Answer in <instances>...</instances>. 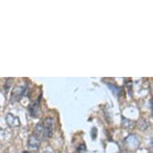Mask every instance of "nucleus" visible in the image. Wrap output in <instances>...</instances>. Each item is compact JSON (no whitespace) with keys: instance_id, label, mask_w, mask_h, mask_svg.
Here are the masks:
<instances>
[{"instance_id":"obj_12","label":"nucleus","mask_w":153,"mask_h":153,"mask_svg":"<svg viewBox=\"0 0 153 153\" xmlns=\"http://www.w3.org/2000/svg\"><path fill=\"white\" fill-rule=\"evenodd\" d=\"M151 109H152V116L153 117V100L151 101Z\"/></svg>"},{"instance_id":"obj_7","label":"nucleus","mask_w":153,"mask_h":153,"mask_svg":"<svg viewBox=\"0 0 153 153\" xmlns=\"http://www.w3.org/2000/svg\"><path fill=\"white\" fill-rule=\"evenodd\" d=\"M121 124H122V127L124 128H132L133 126H134V122L131 121V120H128V119H126L124 117L122 118V122H121Z\"/></svg>"},{"instance_id":"obj_11","label":"nucleus","mask_w":153,"mask_h":153,"mask_svg":"<svg viewBox=\"0 0 153 153\" xmlns=\"http://www.w3.org/2000/svg\"><path fill=\"white\" fill-rule=\"evenodd\" d=\"M150 150H151V152H152L153 153V138H152V140H151Z\"/></svg>"},{"instance_id":"obj_3","label":"nucleus","mask_w":153,"mask_h":153,"mask_svg":"<svg viewBox=\"0 0 153 153\" xmlns=\"http://www.w3.org/2000/svg\"><path fill=\"white\" fill-rule=\"evenodd\" d=\"M41 143V139L39 138L35 134H32L29 136L27 140V147L31 150H38L39 148Z\"/></svg>"},{"instance_id":"obj_10","label":"nucleus","mask_w":153,"mask_h":153,"mask_svg":"<svg viewBox=\"0 0 153 153\" xmlns=\"http://www.w3.org/2000/svg\"><path fill=\"white\" fill-rule=\"evenodd\" d=\"M86 151V146L84 143H82L79 146L78 148H77V152L79 153H83V152H85Z\"/></svg>"},{"instance_id":"obj_1","label":"nucleus","mask_w":153,"mask_h":153,"mask_svg":"<svg viewBox=\"0 0 153 153\" xmlns=\"http://www.w3.org/2000/svg\"><path fill=\"white\" fill-rule=\"evenodd\" d=\"M140 141L139 140L138 136L135 134H130L124 140V145L129 152L136 151L140 145Z\"/></svg>"},{"instance_id":"obj_9","label":"nucleus","mask_w":153,"mask_h":153,"mask_svg":"<svg viewBox=\"0 0 153 153\" xmlns=\"http://www.w3.org/2000/svg\"><path fill=\"white\" fill-rule=\"evenodd\" d=\"M109 88H110V89L111 91H112L113 92H114V94H116V95H119V94H120V88H117L116 86L115 85H111V84H109Z\"/></svg>"},{"instance_id":"obj_2","label":"nucleus","mask_w":153,"mask_h":153,"mask_svg":"<svg viewBox=\"0 0 153 153\" xmlns=\"http://www.w3.org/2000/svg\"><path fill=\"white\" fill-rule=\"evenodd\" d=\"M43 138H51L54 131V120L52 118L48 117L43 121Z\"/></svg>"},{"instance_id":"obj_8","label":"nucleus","mask_w":153,"mask_h":153,"mask_svg":"<svg viewBox=\"0 0 153 153\" xmlns=\"http://www.w3.org/2000/svg\"><path fill=\"white\" fill-rule=\"evenodd\" d=\"M138 128L142 131L146 130L147 128H148V123L145 120H140L138 122Z\"/></svg>"},{"instance_id":"obj_4","label":"nucleus","mask_w":153,"mask_h":153,"mask_svg":"<svg viewBox=\"0 0 153 153\" xmlns=\"http://www.w3.org/2000/svg\"><path fill=\"white\" fill-rule=\"evenodd\" d=\"M6 122L10 128H19L20 126V121L17 116H14L11 113H8L6 116Z\"/></svg>"},{"instance_id":"obj_6","label":"nucleus","mask_w":153,"mask_h":153,"mask_svg":"<svg viewBox=\"0 0 153 153\" xmlns=\"http://www.w3.org/2000/svg\"><path fill=\"white\" fill-rule=\"evenodd\" d=\"M27 88H15L12 91V95H11V100L12 102H18L21 99L22 96L24 95Z\"/></svg>"},{"instance_id":"obj_5","label":"nucleus","mask_w":153,"mask_h":153,"mask_svg":"<svg viewBox=\"0 0 153 153\" xmlns=\"http://www.w3.org/2000/svg\"><path fill=\"white\" fill-rule=\"evenodd\" d=\"M39 103H40V98L37 99V100H35V102L30 103V105L29 106V112H30V116L36 118L39 116Z\"/></svg>"},{"instance_id":"obj_13","label":"nucleus","mask_w":153,"mask_h":153,"mask_svg":"<svg viewBox=\"0 0 153 153\" xmlns=\"http://www.w3.org/2000/svg\"><path fill=\"white\" fill-rule=\"evenodd\" d=\"M43 153H51V152L49 150H46V151H44V152H43Z\"/></svg>"}]
</instances>
